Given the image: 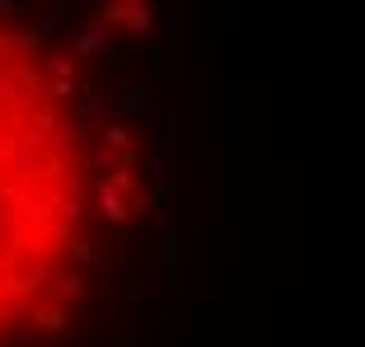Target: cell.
Returning <instances> with one entry per match:
<instances>
[{
	"label": "cell",
	"instance_id": "6da1fadb",
	"mask_svg": "<svg viewBox=\"0 0 365 347\" xmlns=\"http://www.w3.org/2000/svg\"><path fill=\"white\" fill-rule=\"evenodd\" d=\"M80 211V164L56 131V94L29 47L0 29V347L56 324Z\"/></svg>",
	"mask_w": 365,
	"mask_h": 347
}]
</instances>
